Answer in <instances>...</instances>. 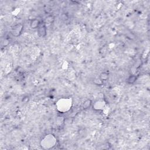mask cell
Returning a JSON list of instances; mask_svg holds the SVG:
<instances>
[{
	"instance_id": "obj_1",
	"label": "cell",
	"mask_w": 150,
	"mask_h": 150,
	"mask_svg": "<svg viewBox=\"0 0 150 150\" xmlns=\"http://www.w3.org/2000/svg\"><path fill=\"white\" fill-rule=\"evenodd\" d=\"M57 143V139L52 134L45 135L40 140V146L43 149H50L53 148Z\"/></svg>"
},
{
	"instance_id": "obj_2",
	"label": "cell",
	"mask_w": 150,
	"mask_h": 150,
	"mask_svg": "<svg viewBox=\"0 0 150 150\" xmlns=\"http://www.w3.org/2000/svg\"><path fill=\"white\" fill-rule=\"evenodd\" d=\"M72 106L71 98H62L56 102V106L57 110L61 113H65L69 111Z\"/></svg>"
},
{
	"instance_id": "obj_3",
	"label": "cell",
	"mask_w": 150,
	"mask_h": 150,
	"mask_svg": "<svg viewBox=\"0 0 150 150\" xmlns=\"http://www.w3.org/2000/svg\"><path fill=\"white\" fill-rule=\"evenodd\" d=\"M106 103H107L105 100V99L97 100L92 104L93 109L96 111L103 110V109L106 107Z\"/></svg>"
},
{
	"instance_id": "obj_4",
	"label": "cell",
	"mask_w": 150,
	"mask_h": 150,
	"mask_svg": "<svg viewBox=\"0 0 150 150\" xmlns=\"http://www.w3.org/2000/svg\"><path fill=\"white\" fill-rule=\"evenodd\" d=\"M37 32L38 35H39L40 37H45L47 35V29L46 25L44 23H42L41 22L39 26L38 27V28L37 29Z\"/></svg>"
},
{
	"instance_id": "obj_5",
	"label": "cell",
	"mask_w": 150,
	"mask_h": 150,
	"mask_svg": "<svg viewBox=\"0 0 150 150\" xmlns=\"http://www.w3.org/2000/svg\"><path fill=\"white\" fill-rule=\"evenodd\" d=\"M23 28L24 25L22 24H20L17 25L12 29V34L15 37H18V36H19L21 34L22 31H23Z\"/></svg>"
},
{
	"instance_id": "obj_6",
	"label": "cell",
	"mask_w": 150,
	"mask_h": 150,
	"mask_svg": "<svg viewBox=\"0 0 150 150\" xmlns=\"http://www.w3.org/2000/svg\"><path fill=\"white\" fill-rule=\"evenodd\" d=\"M40 24H41V22H40L39 19H34L31 21L30 23V26H31V28L33 29H38V27H39L40 25Z\"/></svg>"
},
{
	"instance_id": "obj_7",
	"label": "cell",
	"mask_w": 150,
	"mask_h": 150,
	"mask_svg": "<svg viewBox=\"0 0 150 150\" xmlns=\"http://www.w3.org/2000/svg\"><path fill=\"white\" fill-rule=\"evenodd\" d=\"M137 80V77L134 74H131L127 79L126 82L128 85H133Z\"/></svg>"
},
{
	"instance_id": "obj_8",
	"label": "cell",
	"mask_w": 150,
	"mask_h": 150,
	"mask_svg": "<svg viewBox=\"0 0 150 150\" xmlns=\"http://www.w3.org/2000/svg\"><path fill=\"white\" fill-rule=\"evenodd\" d=\"M92 104L93 103H92V100L87 99L83 103L82 107L84 109H88L92 106Z\"/></svg>"
},
{
	"instance_id": "obj_9",
	"label": "cell",
	"mask_w": 150,
	"mask_h": 150,
	"mask_svg": "<svg viewBox=\"0 0 150 150\" xmlns=\"http://www.w3.org/2000/svg\"><path fill=\"white\" fill-rule=\"evenodd\" d=\"M99 78L104 82V81L108 80L109 78V74L107 72H102L101 73V74H100Z\"/></svg>"
},
{
	"instance_id": "obj_10",
	"label": "cell",
	"mask_w": 150,
	"mask_h": 150,
	"mask_svg": "<svg viewBox=\"0 0 150 150\" xmlns=\"http://www.w3.org/2000/svg\"><path fill=\"white\" fill-rule=\"evenodd\" d=\"M60 19L63 21H67L69 19V16L66 13H62L60 16Z\"/></svg>"
},
{
	"instance_id": "obj_11",
	"label": "cell",
	"mask_w": 150,
	"mask_h": 150,
	"mask_svg": "<svg viewBox=\"0 0 150 150\" xmlns=\"http://www.w3.org/2000/svg\"><path fill=\"white\" fill-rule=\"evenodd\" d=\"M93 83L96 85H102L104 82L99 78H95L94 79V80H93Z\"/></svg>"
},
{
	"instance_id": "obj_12",
	"label": "cell",
	"mask_w": 150,
	"mask_h": 150,
	"mask_svg": "<svg viewBox=\"0 0 150 150\" xmlns=\"http://www.w3.org/2000/svg\"><path fill=\"white\" fill-rule=\"evenodd\" d=\"M97 98L100 100H104L105 99V95H104V93L103 92L99 93L98 95H97Z\"/></svg>"
}]
</instances>
